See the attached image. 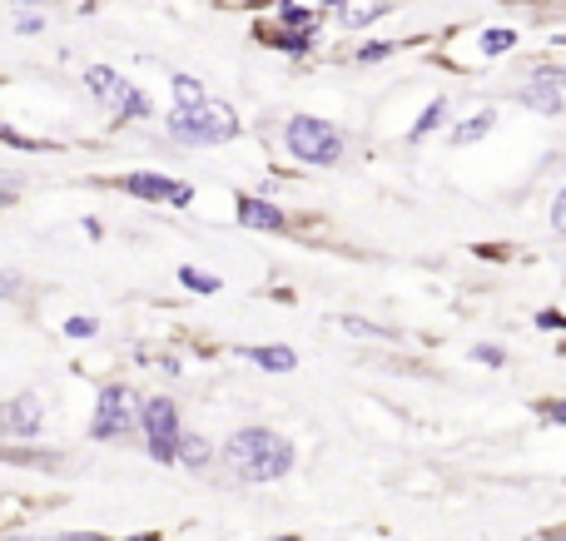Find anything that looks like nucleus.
Instances as JSON below:
<instances>
[{
  "label": "nucleus",
  "instance_id": "nucleus-1",
  "mask_svg": "<svg viewBox=\"0 0 566 541\" xmlns=\"http://www.w3.org/2000/svg\"><path fill=\"white\" fill-rule=\"evenodd\" d=\"M224 452H229L234 472L249 477V482H274V477H283V472L293 467L288 442H283L279 432H269V427H244V432H234Z\"/></svg>",
  "mask_w": 566,
  "mask_h": 541
},
{
  "label": "nucleus",
  "instance_id": "nucleus-2",
  "mask_svg": "<svg viewBox=\"0 0 566 541\" xmlns=\"http://www.w3.org/2000/svg\"><path fill=\"white\" fill-rule=\"evenodd\" d=\"M169 130L189 144H224V139L239 135V115L224 100H204L199 110H174Z\"/></svg>",
  "mask_w": 566,
  "mask_h": 541
},
{
  "label": "nucleus",
  "instance_id": "nucleus-3",
  "mask_svg": "<svg viewBox=\"0 0 566 541\" xmlns=\"http://www.w3.org/2000/svg\"><path fill=\"white\" fill-rule=\"evenodd\" d=\"M283 139H288V149H293L298 159H308V164H333V159L343 154L338 130H333L328 120H313V115H293Z\"/></svg>",
  "mask_w": 566,
  "mask_h": 541
},
{
  "label": "nucleus",
  "instance_id": "nucleus-4",
  "mask_svg": "<svg viewBox=\"0 0 566 541\" xmlns=\"http://www.w3.org/2000/svg\"><path fill=\"white\" fill-rule=\"evenodd\" d=\"M140 427L149 432V457L154 462H174L179 457V412H174V403L169 398H149V403L140 407Z\"/></svg>",
  "mask_w": 566,
  "mask_h": 541
},
{
  "label": "nucleus",
  "instance_id": "nucleus-5",
  "mask_svg": "<svg viewBox=\"0 0 566 541\" xmlns=\"http://www.w3.org/2000/svg\"><path fill=\"white\" fill-rule=\"evenodd\" d=\"M135 407H144V403H135L130 388H105L100 393V417H95V437H125L140 422Z\"/></svg>",
  "mask_w": 566,
  "mask_h": 541
},
{
  "label": "nucleus",
  "instance_id": "nucleus-6",
  "mask_svg": "<svg viewBox=\"0 0 566 541\" xmlns=\"http://www.w3.org/2000/svg\"><path fill=\"white\" fill-rule=\"evenodd\" d=\"M125 189H130V194H140V199L189 204V189H184V184H169V179H159V174H130V179H125Z\"/></svg>",
  "mask_w": 566,
  "mask_h": 541
},
{
  "label": "nucleus",
  "instance_id": "nucleus-7",
  "mask_svg": "<svg viewBox=\"0 0 566 541\" xmlns=\"http://www.w3.org/2000/svg\"><path fill=\"white\" fill-rule=\"evenodd\" d=\"M40 417H45V407H40V398L35 393H20V398H10L5 403V427L10 432H40Z\"/></svg>",
  "mask_w": 566,
  "mask_h": 541
},
{
  "label": "nucleus",
  "instance_id": "nucleus-8",
  "mask_svg": "<svg viewBox=\"0 0 566 541\" xmlns=\"http://www.w3.org/2000/svg\"><path fill=\"white\" fill-rule=\"evenodd\" d=\"M234 214H239V224H249V229H283L279 209H274L269 199H254V194H239Z\"/></svg>",
  "mask_w": 566,
  "mask_h": 541
},
{
  "label": "nucleus",
  "instance_id": "nucleus-9",
  "mask_svg": "<svg viewBox=\"0 0 566 541\" xmlns=\"http://www.w3.org/2000/svg\"><path fill=\"white\" fill-rule=\"evenodd\" d=\"M244 358H254L259 368H269V373H293V353L288 348H244Z\"/></svg>",
  "mask_w": 566,
  "mask_h": 541
},
{
  "label": "nucleus",
  "instance_id": "nucleus-10",
  "mask_svg": "<svg viewBox=\"0 0 566 541\" xmlns=\"http://www.w3.org/2000/svg\"><path fill=\"white\" fill-rule=\"evenodd\" d=\"M85 85H90L100 100H120V85H125V80H115L105 65H95V70H85Z\"/></svg>",
  "mask_w": 566,
  "mask_h": 541
},
{
  "label": "nucleus",
  "instance_id": "nucleus-11",
  "mask_svg": "<svg viewBox=\"0 0 566 541\" xmlns=\"http://www.w3.org/2000/svg\"><path fill=\"white\" fill-rule=\"evenodd\" d=\"M204 100H209V95H204V85H199V80H189V75H179V80H174V105H179V110H199Z\"/></svg>",
  "mask_w": 566,
  "mask_h": 541
},
{
  "label": "nucleus",
  "instance_id": "nucleus-12",
  "mask_svg": "<svg viewBox=\"0 0 566 541\" xmlns=\"http://www.w3.org/2000/svg\"><path fill=\"white\" fill-rule=\"evenodd\" d=\"M522 105H532V110H542V115H557V110H562V95H557L552 85H532V90L522 95Z\"/></svg>",
  "mask_w": 566,
  "mask_h": 541
},
{
  "label": "nucleus",
  "instance_id": "nucleus-13",
  "mask_svg": "<svg viewBox=\"0 0 566 541\" xmlns=\"http://www.w3.org/2000/svg\"><path fill=\"white\" fill-rule=\"evenodd\" d=\"M492 125H497V115H492V110H482L477 120H467V125H457V135H452V144H472V139H482V135H487Z\"/></svg>",
  "mask_w": 566,
  "mask_h": 541
},
{
  "label": "nucleus",
  "instance_id": "nucleus-14",
  "mask_svg": "<svg viewBox=\"0 0 566 541\" xmlns=\"http://www.w3.org/2000/svg\"><path fill=\"white\" fill-rule=\"evenodd\" d=\"M442 115H447V100H432L423 115H418V125H413V135H408V139H427L437 125H442Z\"/></svg>",
  "mask_w": 566,
  "mask_h": 541
},
{
  "label": "nucleus",
  "instance_id": "nucleus-15",
  "mask_svg": "<svg viewBox=\"0 0 566 541\" xmlns=\"http://www.w3.org/2000/svg\"><path fill=\"white\" fill-rule=\"evenodd\" d=\"M209 457H214V447H209L204 437H184V442H179V462H189V467H204Z\"/></svg>",
  "mask_w": 566,
  "mask_h": 541
},
{
  "label": "nucleus",
  "instance_id": "nucleus-16",
  "mask_svg": "<svg viewBox=\"0 0 566 541\" xmlns=\"http://www.w3.org/2000/svg\"><path fill=\"white\" fill-rule=\"evenodd\" d=\"M512 45H517V30H487V35H482V50H487V55H502V50H512Z\"/></svg>",
  "mask_w": 566,
  "mask_h": 541
},
{
  "label": "nucleus",
  "instance_id": "nucleus-17",
  "mask_svg": "<svg viewBox=\"0 0 566 541\" xmlns=\"http://www.w3.org/2000/svg\"><path fill=\"white\" fill-rule=\"evenodd\" d=\"M179 278H184L189 288H199V293H214V288H219L214 273H199V269H179Z\"/></svg>",
  "mask_w": 566,
  "mask_h": 541
},
{
  "label": "nucleus",
  "instance_id": "nucleus-18",
  "mask_svg": "<svg viewBox=\"0 0 566 541\" xmlns=\"http://www.w3.org/2000/svg\"><path fill=\"white\" fill-rule=\"evenodd\" d=\"M115 105H125V115H149V105L140 100V90H130V85H120V100Z\"/></svg>",
  "mask_w": 566,
  "mask_h": 541
},
{
  "label": "nucleus",
  "instance_id": "nucleus-19",
  "mask_svg": "<svg viewBox=\"0 0 566 541\" xmlns=\"http://www.w3.org/2000/svg\"><path fill=\"white\" fill-rule=\"evenodd\" d=\"M279 20L283 25H313V15L303 5H279Z\"/></svg>",
  "mask_w": 566,
  "mask_h": 541
},
{
  "label": "nucleus",
  "instance_id": "nucleus-20",
  "mask_svg": "<svg viewBox=\"0 0 566 541\" xmlns=\"http://www.w3.org/2000/svg\"><path fill=\"white\" fill-rule=\"evenodd\" d=\"M65 333H70V338H90V333H95V318H70Z\"/></svg>",
  "mask_w": 566,
  "mask_h": 541
},
{
  "label": "nucleus",
  "instance_id": "nucleus-21",
  "mask_svg": "<svg viewBox=\"0 0 566 541\" xmlns=\"http://www.w3.org/2000/svg\"><path fill=\"white\" fill-rule=\"evenodd\" d=\"M383 55H393V45H363V50H358L363 65H373V60H383Z\"/></svg>",
  "mask_w": 566,
  "mask_h": 541
},
{
  "label": "nucleus",
  "instance_id": "nucleus-22",
  "mask_svg": "<svg viewBox=\"0 0 566 541\" xmlns=\"http://www.w3.org/2000/svg\"><path fill=\"white\" fill-rule=\"evenodd\" d=\"M552 224H557V234H566V189L557 194V204H552Z\"/></svg>",
  "mask_w": 566,
  "mask_h": 541
},
{
  "label": "nucleus",
  "instance_id": "nucleus-23",
  "mask_svg": "<svg viewBox=\"0 0 566 541\" xmlns=\"http://www.w3.org/2000/svg\"><path fill=\"white\" fill-rule=\"evenodd\" d=\"M279 45H283V50H298V55H303V50H308V35H279Z\"/></svg>",
  "mask_w": 566,
  "mask_h": 541
},
{
  "label": "nucleus",
  "instance_id": "nucleus-24",
  "mask_svg": "<svg viewBox=\"0 0 566 541\" xmlns=\"http://www.w3.org/2000/svg\"><path fill=\"white\" fill-rule=\"evenodd\" d=\"M547 412H552L557 422H566V403H552V407H547Z\"/></svg>",
  "mask_w": 566,
  "mask_h": 541
},
{
  "label": "nucleus",
  "instance_id": "nucleus-25",
  "mask_svg": "<svg viewBox=\"0 0 566 541\" xmlns=\"http://www.w3.org/2000/svg\"><path fill=\"white\" fill-rule=\"evenodd\" d=\"M135 541H154V537H135Z\"/></svg>",
  "mask_w": 566,
  "mask_h": 541
}]
</instances>
